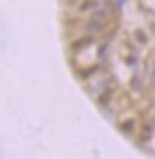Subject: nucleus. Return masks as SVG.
<instances>
[{
	"label": "nucleus",
	"mask_w": 155,
	"mask_h": 159,
	"mask_svg": "<svg viewBox=\"0 0 155 159\" xmlns=\"http://www.w3.org/2000/svg\"><path fill=\"white\" fill-rule=\"evenodd\" d=\"M93 42H94V37L92 35H86L84 37L74 41L71 44V49L73 52H80V50L85 49L86 47H88L90 44H92Z\"/></svg>",
	"instance_id": "obj_1"
},
{
	"label": "nucleus",
	"mask_w": 155,
	"mask_h": 159,
	"mask_svg": "<svg viewBox=\"0 0 155 159\" xmlns=\"http://www.w3.org/2000/svg\"><path fill=\"white\" fill-rule=\"evenodd\" d=\"M104 28H105V24H104L103 22L92 19V20H90V22L86 24L85 30H86L87 32H90V34H94V32H99V31L104 30Z\"/></svg>",
	"instance_id": "obj_2"
},
{
	"label": "nucleus",
	"mask_w": 155,
	"mask_h": 159,
	"mask_svg": "<svg viewBox=\"0 0 155 159\" xmlns=\"http://www.w3.org/2000/svg\"><path fill=\"white\" fill-rule=\"evenodd\" d=\"M99 6L98 0H84L79 6V12H87L94 10Z\"/></svg>",
	"instance_id": "obj_3"
},
{
	"label": "nucleus",
	"mask_w": 155,
	"mask_h": 159,
	"mask_svg": "<svg viewBox=\"0 0 155 159\" xmlns=\"http://www.w3.org/2000/svg\"><path fill=\"white\" fill-rule=\"evenodd\" d=\"M112 93H113V90H111V89H106V90L98 97V103L100 105H106L109 102L111 101Z\"/></svg>",
	"instance_id": "obj_4"
},
{
	"label": "nucleus",
	"mask_w": 155,
	"mask_h": 159,
	"mask_svg": "<svg viewBox=\"0 0 155 159\" xmlns=\"http://www.w3.org/2000/svg\"><path fill=\"white\" fill-rule=\"evenodd\" d=\"M134 126H135V120L134 118H128L125 121H123L121 123V129L123 130L124 133H130L131 130L134 129Z\"/></svg>",
	"instance_id": "obj_5"
},
{
	"label": "nucleus",
	"mask_w": 155,
	"mask_h": 159,
	"mask_svg": "<svg viewBox=\"0 0 155 159\" xmlns=\"http://www.w3.org/2000/svg\"><path fill=\"white\" fill-rule=\"evenodd\" d=\"M107 11L106 10H98V11H94L92 15H91V19H96V20H100V22H104L106 18H107Z\"/></svg>",
	"instance_id": "obj_6"
},
{
	"label": "nucleus",
	"mask_w": 155,
	"mask_h": 159,
	"mask_svg": "<svg viewBox=\"0 0 155 159\" xmlns=\"http://www.w3.org/2000/svg\"><path fill=\"white\" fill-rule=\"evenodd\" d=\"M134 36H135V40H136L137 42L142 43V44H146L147 42H148V36H147V35H146V32H144V31H142L141 29L135 30Z\"/></svg>",
	"instance_id": "obj_7"
},
{
	"label": "nucleus",
	"mask_w": 155,
	"mask_h": 159,
	"mask_svg": "<svg viewBox=\"0 0 155 159\" xmlns=\"http://www.w3.org/2000/svg\"><path fill=\"white\" fill-rule=\"evenodd\" d=\"M142 86V81L139 77H132L131 80H130V87L134 90V91H139Z\"/></svg>",
	"instance_id": "obj_8"
},
{
	"label": "nucleus",
	"mask_w": 155,
	"mask_h": 159,
	"mask_svg": "<svg viewBox=\"0 0 155 159\" xmlns=\"http://www.w3.org/2000/svg\"><path fill=\"white\" fill-rule=\"evenodd\" d=\"M106 44H101V47H99V49H98V56L99 58H101L104 54H105V50H106Z\"/></svg>",
	"instance_id": "obj_9"
},
{
	"label": "nucleus",
	"mask_w": 155,
	"mask_h": 159,
	"mask_svg": "<svg viewBox=\"0 0 155 159\" xmlns=\"http://www.w3.org/2000/svg\"><path fill=\"white\" fill-rule=\"evenodd\" d=\"M125 60H127V63L129 65V66H131V65L135 63V58H132V56H128Z\"/></svg>",
	"instance_id": "obj_10"
}]
</instances>
